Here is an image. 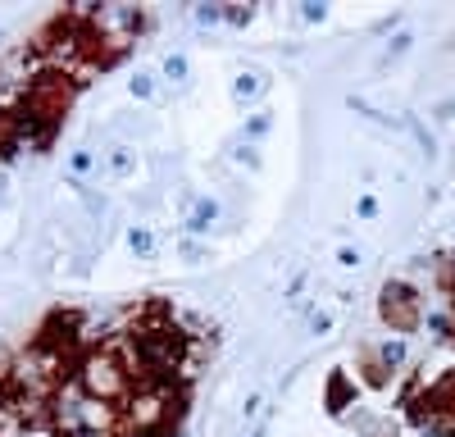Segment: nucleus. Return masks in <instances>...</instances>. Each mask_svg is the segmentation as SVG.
<instances>
[{"label":"nucleus","mask_w":455,"mask_h":437,"mask_svg":"<svg viewBox=\"0 0 455 437\" xmlns=\"http://www.w3.org/2000/svg\"><path fill=\"white\" fill-rule=\"evenodd\" d=\"M68 105H73V82H68V77H59V73L37 77L32 87L23 91V119H19L23 132H32V142L46 146L55 123L68 114Z\"/></svg>","instance_id":"1"},{"label":"nucleus","mask_w":455,"mask_h":437,"mask_svg":"<svg viewBox=\"0 0 455 437\" xmlns=\"http://www.w3.org/2000/svg\"><path fill=\"white\" fill-rule=\"evenodd\" d=\"M77 378H82L87 396H96V401H119V396L128 392V369L114 360V351H96V355H87L82 369H77Z\"/></svg>","instance_id":"2"},{"label":"nucleus","mask_w":455,"mask_h":437,"mask_svg":"<svg viewBox=\"0 0 455 437\" xmlns=\"http://www.w3.org/2000/svg\"><path fill=\"white\" fill-rule=\"evenodd\" d=\"M382 319H387L396 333L419 328V301H414V292L405 283H387V287H382Z\"/></svg>","instance_id":"3"},{"label":"nucleus","mask_w":455,"mask_h":437,"mask_svg":"<svg viewBox=\"0 0 455 437\" xmlns=\"http://www.w3.org/2000/svg\"><path fill=\"white\" fill-rule=\"evenodd\" d=\"M19 137H23V123L14 114H0V160H10L19 151Z\"/></svg>","instance_id":"4"},{"label":"nucleus","mask_w":455,"mask_h":437,"mask_svg":"<svg viewBox=\"0 0 455 437\" xmlns=\"http://www.w3.org/2000/svg\"><path fill=\"white\" fill-rule=\"evenodd\" d=\"M214 214H219L214 201H196V205H192V218H187V232H205L210 223H214Z\"/></svg>","instance_id":"5"},{"label":"nucleus","mask_w":455,"mask_h":437,"mask_svg":"<svg viewBox=\"0 0 455 437\" xmlns=\"http://www.w3.org/2000/svg\"><path fill=\"white\" fill-rule=\"evenodd\" d=\"M128 246H132L137 255H151V251H155V237H151L146 228H132V232H128Z\"/></svg>","instance_id":"6"},{"label":"nucleus","mask_w":455,"mask_h":437,"mask_svg":"<svg viewBox=\"0 0 455 437\" xmlns=\"http://www.w3.org/2000/svg\"><path fill=\"white\" fill-rule=\"evenodd\" d=\"M232 91H237V100L255 96V91H260V77H255V73H241V77H237V87H232Z\"/></svg>","instance_id":"7"},{"label":"nucleus","mask_w":455,"mask_h":437,"mask_svg":"<svg viewBox=\"0 0 455 437\" xmlns=\"http://www.w3.org/2000/svg\"><path fill=\"white\" fill-rule=\"evenodd\" d=\"M228 23H250V5H223Z\"/></svg>","instance_id":"8"},{"label":"nucleus","mask_w":455,"mask_h":437,"mask_svg":"<svg viewBox=\"0 0 455 437\" xmlns=\"http://www.w3.org/2000/svg\"><path fill=\"white\" fill-rule=\"evenodd\" d=\"M164 73H169V77H187V59H183V55H169V59H164Z\"/></svg>","instance_id":"9"},{"label":"nucleus","mask_w":455,"mask_h":437,"mask_svg":"<svg viewBox=\"0 0 455 437\" xmlns=\"http://www.w3.org/2000/svg\"><path fill=\"white\" fill-rule=\"evenodd\" d=\"M68 169H73V174H87V169H91V151H73V155H68Z\"/></svg>","instance_id":"10"},{"label":"nucleus","mask_w":455,"mask_h":437,"mask_svg":"<svg viewBox=\"0 0 455 437\" xmlns=\"http://www.w3.org/2000/svg\"><path fill=\"white\" fill-rule=\"evenodd\" d=\"M342 401H346V378H337L333 392H328V405H333V410H342Z\"/></svg>","instance_id":"11"},{"label":"nucleus","mask_w":455,"mask_h":437,"mask_svg":"<svg viewBox=\"0 0 455 437\" xmlns=\"http://www.w3.org/2000/svg\"><path fill=\"white\" fill-rule=\"evenodd\" d=\"M196 19H201V23H219V19H223V5H201Z\"/></svg>","instance_id":"12"},{"label":"nucleus","mask_w":455,"mask_h":437,"mask_svg":"<svg viewBox=\"0 0 455 437\" xmlns=\"http://www.w3.org/2000/svg\"><path fill=\"white\" fill-rule=\"evenodd\" d=\"M109 169H114V174H128V169H132V151H114Z\"/></svg>","instance_id":"13"},{"label":"nucleus","mask_w":455,"mask_h":437,"mask_svg":"<svg viewBox=\"0 0 455 437\" xmlns=\"http://www.w3.org/2000/svg\"><path fill=\"white\" fill-rule=\"evenodd\" d=\"M132 91H137V96L146 100V96H151V91H155V82H151V77H146V73H137V77H132Z\"/></svg>","instance_id":"14"},{"label":"nucleus","mask_w":455,"mask_h":437,"mask_svg":"<svg viewBox=\"0 0 455 437\" xmlns=\"http://www.w3.org/2000/svg\"><path fill=\"white\" fill-rule=\"evenodd\" d=\"M401 355H405V346H401V342H387V346H382V360H387V364H396Z\"/></svg>","instance_id":"15"}]
</instances>
